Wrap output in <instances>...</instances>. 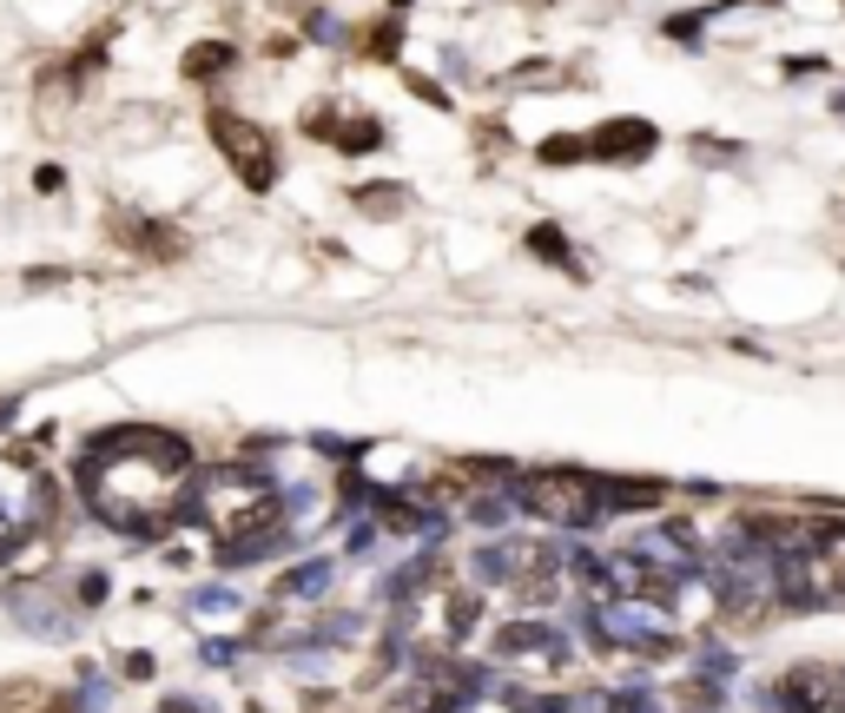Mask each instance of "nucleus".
Wrapping results in <instances>:
<instances>
[{
  "mask_svg": "<svg viewBox=\"0 0 845 713\" xmlns=\"http://www.w3.org/2000/svg\"><path fill=\"white\" fill-rule=\"evenodd\" d=\"M185 469H192V450L172 430H145V423L99 430L79 450V496L106 529H119L132 542H159L178 522Z\"/></svg>",
  "mask_w": 845,
  "mask_h": 713,
  "instance_id": "f257e3e1",
  "label": "nucleus"
},
{
  "mask_svg": "<svg viewBox=\"0 0 845 713\" xmlns=\"http://www.w3.org/2000/svg\"><path fill=\"white\" fill-rule=\"evenodd\" d=\"M522 516H542L555 529H595L602 522V476H582V469H555V476H529L516 489Z\"/></svg>",
  "mask_w": 845,
  "mask_h": 713,
  "instance_id": "f03ea898",
  "label": "nucleus"
},
{
  "mask_svg": "<svg viewBox=\"0 0 845 713\" xmlns=\"http://www.w3.org/2000/svg\"><path fill=\"white\" fill-rule=\"evenodd\" d=\"M212 139L231 159V172L245 179V192H271L278 185V145H271V132L258 119H245L231 106H212Z\"/></svg>",
  "mask_w": 845,
  "mask_h": 713,
  "instance_id": "7ed1b4c3",
  "label": "nucleus"
},
{
  "mask_svg": "<svg viewBox=\"0 0 845 713\" xmlns=\"http://www.w3.org/2000/svg\"><path fill=\"white\" fill-rule=\"evenodd\" d=\"M760 713H845V661L793 668L773 688H760Z\"/></svg>",
  "mask_w": 845,
  "mask_h": 713,
  "instance_id": "20e7f679",
  "label": "nucleus"
},
{
  "mask_svg": "<svg viewBox=\"0 0 845 713\" xmlns=\"http://www.w3.org/2000/svg\"><path fill=\"white\" fill-rule=\"evenodd\" d=\"M489 648H496V661H542V668H568V661H575V641H568L555 622H542V615L502 622Z\"/></svg>",
  "mask_w": 845,
  "mask_h": 713,
  "instance_id": "39448f33",
  "label": "nucleus"
},
{
  "mask_svg": "<svg viewBox=\"0 0 845 713\" xmlns=\"http://www.w3.org/2000/svg\"><path fill=\"white\" fill-rule=\"evenodd\" d=\"M304 132H311V139H331L337 152H377V145H383V126H377L370 112H344L337 99L311 106V112H304Z\"/></svg>",
  "mask_w": 845,
  "mask_h": 713,
  "instance_id": "423d86ee",
  "label": "nucleus"
},
{
  "mask_svg": "<svg viewBox=\"0 0 845 713\" xmlns=\"http://www.w3.org/2000/svg\"><path fill=\"white\" fill-rule=\"evenodd\" d=\"M654 145H661V126H648L635 112L588 132V159H602V165H641V159H654Z\"/></svg>",
  "mask_w": 845,
  "mask_h": 713,
  "instance_id": "0eeeda50",
  "label": "nucleus"
},
{
  "mask_svg": "<svg viewBox=\"0 0 845 713\" xmlns=\"http://www.w3.org/2000/svg\"><path fill=\"white\" fill-rule=\"evenodd\" d=\"M112 238L126 245V251H145V258H178V238H172V225H159V218H126V212H112Z\"/></svg>",
  "mask_w": 845,
  "mask_h": 713,
  "instance_id": "6e6552de",
  "label": "nucleus"
},
{
  "mask_svg": "<svg viewBox=\"0 0 845 713\" xmlns=\"http://www.w3.org/2000/svg\"><path fill=\"white\" fill-rule=\"evenodd\" d=\"M668 483H648V476H602V516H621V509H661Z\"/></svg>",
  "mask_w": 845,
  "mask_h": 713,
  "instance_id": "1a4fd4ad",
  "label": "nucleus"
},
{
  "mask_svg": "<svg viewBox=\"0 0 845 713\" xmlns=\"http://www.w3.org/2000/svg\"><path fill=\"white\" fill-rule=\"evenodd\" d=\"M46 562H53V555H46V542H40L33 529H26V536H20V529L0 536V582H13V575H40Z\"/></svg>",
  "mask_w": 845,
  "mask_h": 713,
  "instance_id": "9d476101",
  "label": "nucleus"
},
{
  "mask_svg": "<svg viewBox=\"0 0 845 713\" xmlns=\"http://www.w3.org/2000/svg\"><path fill=\"white\" fill-rule=\"evenodd\" d=\"M331 575H337V562H297V569H284L278 575V602H317L324 588H331Z\"/></svg>",
  "mask_w": 845,
  "mask_h": 713,
  "instance_id": "9b49d317",
  "label": "nucleus"
},
{
  "mask_svg": "<svg viewBox=\"0 0 845 713\" xmlns=\"http://www.w3.org/2000/svg\"><path fill=\"white\" fill-rule=\"evenodd\" d=\"M231 66H238V46H231V40H198V46H185V60H178L185 79H218V73H231Z\"/></svg>",
  "mask_w": 845,
  "mask_h": 713,
  "instance_id": "f8f14e48",
  "label": "nucleus"
},
{
  "mask_svg": "<svg viewBox=\"0 0 845 713\" xmlns=\"http://www.w3.org/2000/svg\"><path fill=\"white\" fill-rule=\"evenodd\" d=\"M13 622L33 628V635H73V615L66 608H46V595H20L13 602Z\"/></svg>",
  "mask_w": 845,
  "mask_h": 713,
  "instance_id": "ddd939ff",
  "label": "nucleus"
},
{
  "mask_svg": "<svg viewBox=\"0 0 845 713\" xmlns=\"http://www.w3.org/2000/svg\"><path fill=\"white\" fill-rule=\"evenodd\" d=\"M529 251H535L542 264H562L568 278H582V264H575V251H568V238H562V225H535V231H529Z\"/></svg>",
  "mask_w": 845,
  "mask_h": 713,
  "instance_id": "4468645a",
  "label": "nucleus"
},
{
  "mask_svg": "<svg viewBox=\"0 0 845 713\" xmlns=\"http://www.w3.org/2000/svg\"><path fill=\"white\" fill-rule=\"evenodd\" d=\"M476 622H483V602H476L469 588H463V595H443V635H449V648H456Z\"/></svg>",
  "mask_w": 845,
  "mask_h": 713,
  "instance_id": "2eb2a0df",
  "label": "nucleus"
},
{
  "mask_svg": "<svg viewBox=\"0 0 845 713\" xmlns=\"http://www.w3.org/2000/svg\"><path fill=\"white\" fill-rule=\"evenodd\" d=\"M469 516H476L483 529H502L509 516H522V503H516V489H483V496L469 503Z\"/></svg>",
  "mask_w": 845,
  "mask_h": 713,
  "instance_id": "dca6fc26",
  "label": "nucleus"
},
{
  "mask_svg": "<svg viewBox=\"0 0 845 713\" xmlns=\"http://www.w3.org/2000/svg\"><path fill=\"white\" fill-rule=\"evenodd\" d=\"M535 159H542V165H582V159H588V132H555V139L535 145Z\"/></svg>",
  "mask_w": 845,
  "mask_h": 713,
  "instance_id": "f3484780",
  "label": "nucleus"
},
{
  "mask_svg": "<svg viewBox=\"0 0 845 713\" xmlns=\"http://www.w3.org/2000/svg\"><path fill=\"white\" fill-rule=\"evenodd\" d=\"M350 198H357V212H370V218L403 212V185H364V192H350Z\"/></svg>",
  "mask_w": 845,
  "mask_h": 713,
  "instance_id": "a211bd4d",
  "label": "nucleus"
},
{
  "mask_svg": "<svg viewBox=\"0 0 845 713\" xmlns=\"http://www.w3.org/2000/svg\"><path fill=\"white\" fill-rule=\"evenodd\" d=\"M734 668H740V661H734L727 648H714V641H707V648H701V661H694V674H701L707 688H721V681H734Z\"/></svg>",
  "mask_w": 845,
  "mask_h": 713,
  "instance_id": "6ab92c4d",
  "label": "nucleus"
},
{
  "mask_svg": "<svg viewBox=\"0 0 845 713\" xmlns=\"http://www.w3.org/2000/svg\"><path fill=\"white\" fill-rule=\"evenodd\" d=\"M364 53H377V60H390V53H403V26H397V20H377V33L364 40Z\"/></svg>",
  "mask_w": 845,
  "mask_h": 713,
  "instance_id": "aec40b11",
  "label": "nucleus"
},
{
  "mask_svg": "<svg viewBox=\"0 0 845 713\" xmlns=\"http://www.w3.org/2000/svg\"><path fill=\"white\" fill-rule=\"evenodd\" d=\"M192 608H198V615H231V608H238V595L212 582V588H198V595H192Z\"/></svg>",
  "mask_w": 845,
  "mask_h": 713,
  "instance_id": "412c9836",
  "label": "nucleus"
},
{
  "mask_svg": "<svg viewBox=\"0 0 845 713\" xmlns=\"http://www.w3.org/2000/svg\"><path fill=\"white\" fill-rule=\"evenodd\" d=\"M304 33H311V40H324V46H344V26H337L331 13H311V20H304Z\"/></svg>",
  "mask_w": 845,
  "mask_h": 713,
  "instance_id": "4be33fe9",
  "label": "nucleus"
},
{
  "mask_svg": "<svg viewBox=\"0 0 845 713\" xmlns=\"http://www.w3.org/2000/svg\"><path fill=\"white\" fill-rule=\"evenodd\" d=\"M99 602H106V575H99V569H86V575H79V602H73V608H99Z\"/></svg>",
  "mask_w": 845,
  "mask_h": 713,
  "instance_id": "5701e85b",
  "label": "nucleus"
},
{
  "mask_svg": "<svg viewBox=\"0 0 845 713\" xmlns=\"http://www.w3.org/2000/svg\"><path fill=\"white\" fill-rule=\"evenodd\" d=\"M238 655H245V648H238V641H205V661H212V668H231V661H238Z\"/></svg>",
  "mask_w": 845,
  "mask_h": 713,
  "instance_id": "b1692460",
  "label": "nucleus"
},
{
  "mask_svg": "<svg viewBox=\"0 0 845 713\" xmlns=\"http://www.w3.org/2000/svg\"><path fill=\"white\" fill-rule=\"evenodd\" d=\"M119 674H126V681H152V655H126Z\"/></svg>",
  "mask_w": 845,
  "mask_h": 713,
  "instance_id": "393cba45",
  "label": "nucleus"
},
{
  "mask_svg": "<svg viewBox=\"0 0 845 713\" xmlns=\"http://www.w3.org/2000/svg\"><path fill=\"white\" fill-rule=\"evenodd\" d=\"M33 185H40V192H59V185H66V172H59V165H40V172H33Z\"/></svg>",
  "mask_w": 845,
  "mask_h": 713,
  "instance_id": "a878e982",
  "label": "nucleus"
},
{
  "mask_svg": "<svg viewBox=\"0 0 845 713\" xmlns=\"http://www.w3.org/2000/svg\"><path fill=\"white\" fill-rule=\"evenodd\" d=\"M787 73L793 79H813V73H826V60H787Z\"/></svg>",
  "mask_w": 845,
  "mask_h": 713,
  "instance_id": "bb28decb",
  "label": "nucleus"
},
{
  "mask_svg": "<svg viewBox=\"0 0 845 713\" xmlns=\"http://www.w3.org/2000/svg\"><path fill=\"white\" fill-rule=\"evenodd\" d=\"M833 112H839V119H845V93H839V99H833Z\"/></svg>",
  "mask_w": 845,
  "mask_h": 713,
  "instance_id": "cd10ccee",
  "label": "nucleus"
}]
</instances>
